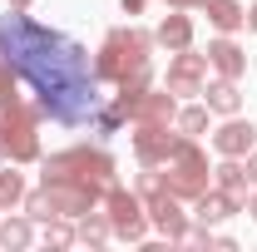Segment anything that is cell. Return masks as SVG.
<instances>
[{"label": "cell", "instance_id": "6", "mask_svg": "<svg viewBox=\"0 0 257 252\" xmlns=\"http://www.w3.org/2000/svg\"><path fill=\"white\" fill-rule=\"evenodd\" d=\"M104 218H109V227H114V237H124V242H144L149 237V208H144V198L139 193H128L119 178L104 188Z\"/></svg>", "mask_w": 257, "mask_h": 252}, {"label": "cell", "instance_id": "23", "mask_svg": "<svg viewBox=\"0 0 257 252\" xmlns=\"http://www.w3.org/2000/svg\"><path fill=\"white\" fill-rule=\"evenodd\" d=\"M173 129H178V134H203V129H208V104H188V109H178V119H173Z\"/></svg>", "mask_w": 257, "mask_h": 252}, {"label": "cell", "instance_id": "16", "mask_svg": "<svg viewBox=\"0 0 257 252\" xmlns=\"http://www.w3.org/2000/svg\"><path fill=\"white\" fill-rule=\"evenodd\" d=\"M193 208H198V222H208V227H213V222H223V218H232V213H242V203H237V198H227L223 188H208Z\"/></svg>", "mask_w": 257, "mask_h": 252}, {"label": "cell", "instance_id": "28", "mask_svg": "<svg viewBox=\"0 0 257 252\" xmlns=\"http://www.w3.org/2000/svg\"><path fill=\"white\" fill-rule=\"evenodd\" d=\"M119 5H124V15H139L144 10V0H119Z\"/></svg>", "mask_w": 257, "mask_h": 252}, {"label": "cell", "instance_id": "27", "mask_svg": "<svg viewBox=\"0 0 257 252\" xmlns=\"http://www.w3.org/2000/svg\"><path fill=\"white\" fill-rule=\"evenodd\" d=\"M242 168H247V183L257 188V154H247V163H242Z\"/></svg>", "mask_w": 257, "mask_h": 252}, {"label": "cell", "instance_id": "4", "mask_svg": "<svg viewBox=\"0 0 257 252\" xmlns=\"http://www.w3.org/2000/svg\"><path fill=\"white\" fill-rule=\"evenodd\" d=\"M45 104L40 99H15L10 109H0V149L10 163H35L40 158V124H45Z\"/></svg>", "mask_w": 257, "mask_h": 252}, {"label": "cell", "instance_id": "7", "mask_svg": "<svg viewBox=\"0 0 257 252\" xmlns=\"http://www.w3.org/2000/svg\"><path fill=\"white\" fill-rule=\"evenodd\" d=\"M45 193H50L55 218H69V222L84 218L89 208H99V198H104V188H94V183H74V178H50Z\"/></svg>", "mask_w": 257, "mask_h": 252}, {"label": "cell", "instance_id": "20", "mask_svg": "<svg viewBox=\"0 0 257 252\" xmlns=\"http://www.w3.org/2000/svg\"><path fill=\"white\" fill-rule=\"evenodd\" d=\"M30 242H35V218H30V213H20V218H5V222H0V247L20 252V247H30Z\"/></svg>", "mask_w": 257, "mask_h": 252}, {"label": "cell", "instance_id": "14", "mask_svg": "<svg viewBox=\"0 0 257 252\" xmlns=\"http://www.w3.org/2000/svg\"><path fill=\"white\" fill-rule=\"evenodd\" d=\"M203 104H208V114H237L242 109V89H237V79H213V84H203Z\"/></svg>", "mask_w": 257, "mask_h": 252}, {"label": "cell", "instance_id": "29", "mask_svg": "<svg viewBox=\"0 0 257 252\" xmlns=\"http://www.w3.org/2000/svg\"><path fill=\"white\" fill-rule=\"evenodd\" d=\"M242 208H247V213L257 218V193H247V203H242Z\"/></svg>", "mask_w": 257, "mask_h": 252}, {"label": "cell", "instance_id": "25", "mask_svg": "<svg viewBox=\"0 0 257 252\" xmlns=\"http://www.w3.org/2000/svg\"><path fill=\"white\" fill-rule=\"evenodd\" d=\"M69 242H74L69 218H50V222H45V247H69Z\"/></svg>", "mask_w": 257, "mask_h": 252}, {"label": "cell", "instance_id": "15", "mask_svg": "<svg viewBox=\"0 0 257 252\" xmlns=\"http://www.w3.org/2000/svg\"><path fill=\"white\" fill-rule=\"evenodd\" d=\"M208 64H213V69H218L223 79H242V74H247V55H242V50H237V45H232L227 35L208 45Z\"/></svg>", "mask_w": 257, "mask_h": 252}, {"label": "cell", "instance_id": "22", "mask_svg": "<svg viewBox=\"0 0 257 252\" xmlns=\"http://www.w3.org/2000/svg\"><path fill=\"white\" fill-rule=\"evenodd\" d=\"M20 203H25V178H20L15 168H5V173H0V213H5V208H20Z\"/></svg>", "mask_w": 257, "mask_h": 252}, {"label": "cell", "instance_id": "5", "mask_svg": "<svg viewBox=\"0 0 257 252\" xmlns=\"http://www.w3.org/2000/svg\"><path fill=\"white\" fill-rule=\"evenodd\" d=\"M163 178H168V193L183 198V203H198L208 193V154L193 144L188 134H178L173 154L163 158Z\"/></svg>", "mask_w": 257, "mask_h": 252}, {"label": "cell", "instance_id": "1", "mask_svg": "<svg viewBox=\"0 0 257 252\" xmlns=\"http://www.w3.org/2000/svg\"><path fill=\"white\" fill-rule=\"evenodd\" d=\"M0 60L20 79L35 84V99L45 104V114L55 124L79 129L84 119H94L99 94H94V64H89L84 45L30 20L25 10H10V15H0Z\"/></svg>", "mask_w": 257, "mask_h": 252}, {"label": "cell", "instance_id": "31", "mask_svg": "<svg viewBox=\"0 0 257 252\" xmlns=\"http://www.w3.org/2000/svg\"><path fill=\"white\" fill-rule=\"evenodd\" d=\"M10 5H15V10H30V0H10Z\"/></svg>", "mask_w": 257, "mask_h": 252}, {"label": "cell", "instance_id": "10", "mask_svg": "<svg viewBox=\"0 0 257 252\" xmlns=\"http://www.w3.org/2000/svg\"><path fill=\"white\" fill-rule=\"evenodd\" d=\"M144 208H149V222L159 227L168 242H183V232H188V213H183V198H173V193H159V198H149Z\"/></svg>", "mask_w": 257, "mask_h": 252}, {"label": "cell", "instance_id": "9", "mask_svg": "<svg viewBox=\"0 0 257 252\" xmlns=\"http://www.w3.org/2000/svg\"><path fill=\"white\" fill-rule=\"evenodd\" d=\"M173 124H134V154L144 168H163V158L173 154L178 134H168Z\"/></svg>", "mask_w": 257, "mask_h": 252}, {"label": "cell", "instance_id": "8", "mask_svg": "<svg viewBox=\"0 0 257 252\" xmlns=\"http://www.w3.org/2000/svg\"><path fill=\"white\" fill-rule=\"evenodd\" d=\"M208 55H198V50H173V64H168V94H203V84H208Z\"/></svg>", "mask_w": 257, "mask_h": 252}, {"label": "cell", "instance_id": "19", "mask_svg": "<svg viewBox=\"0 0 257 252\" xmlns=\"http://www.w3.org/2000/svg\"><path fill=\"white\" fill-rule=\"evenodd\" d=\"M203 10H208L213 30H223V35H232V30H242V25H247V10H242L237 0H208Z\"/></svg>", "mask_w": 257, "mask_h": 252}, {"label": "cell", "instance_id": "30", "mask_svg": "<svg viewBox=\"0 0 257 252\" xmlns=\"http://www.w3.org/2000/svg\"><path fill=\"white\" fill-rule=\"evenodd\" d=\"M247 25H252V30H257V5H252V10H247Z\"/></svg>", "mask_w": 257, "mask_h": 252}, {"label": "cell", "instance_id": "21", "mask_svg": "<svg viewBox=\"0 0 257 252\" xmlns=\"http://www.w3.org/2000/svg\"><path fill=\"white\" fill-rule=\"evenodd\" d=\"M74 222H79V227H74V242H89V247H104V242L114 237L109 218H104V213H94V208H89L84 218H74Z\"/></svg>", "mask_w": 257, "mask_h": 252}, {"label": "cell", "instance_id": "2", "mask_svg": "<svg viewBox=\"0 0 257 252\" xmlns=\"http://www.w3.org/2000/svg\"><path fill=\"white\" fill-rule=\"evenodd\" d=\"M149 50H154V35L139 30V25H114L104 35L94 55V79H109L119 84V94H144L149 79H154V64H149Z\"/></svg>", "mask_w": 257, "mask_h": 252}, {"label": "cell", "instance_id": "26", "mask_svg": "<svg viewBox=\"0 0 257 252\" xmlns=\"http://www.w3.org/2000/svg\"><path fill=\"white\" fill-rule=\"evenodd\" d=\"M159 193H168V178H163L159 168H144V173H139V198L149 203V198H159Z\"/></svg>", "mask_w": 257, "mask_h": 252}, {"label": "cell", "instance_id": "17", "mask_svg": "<svg viewBox=\"0 0 257 252\" xmlns=\"http://www.w3.org/2000/svg\"><path fill=\"white\" fill-rule=\"evenodd\" d=\"M128 119H134V94H119L114 104L94 109V134H119Z\"/></svg>", "mask_w": 257, "mask_h": 252}, {"label": "cell", "instance_id": "3", "mask_svg": "<svg viewBox=\"0 0 257 252\" xmlns=\"http://www.w3.org/2000/svg\"><path fill=\"white\" fill-rule=\"evenodd\" d=\"M114 173H119V163H114V154H109V149L74 144V149H60V154L45 158V173H40V183H50V178H74V183L109 188V183H114Z\"/></svg>", "mask_w": 257, "mask_h": 252}, {"label": "cell", "instance_id": "18", "mask_svg": "<svg viewBox=\"0 0 257 252\" xmlns=\"http://www.w3.org/2000/svg\"><path fill=\"white\" fill-rule=\"evenodd\" d=\"M213 178H218V188H223L227 198L247 203V168H242V158H223V163L213 168Z\"/></svg>", "mask_w": 257, "mask_h": 252}, {"label": "cell", "instance_id": "13", "mask_svg": "<svg viewBox=\"0 0 257 252\" xmlns=\"http://www.w3.org/2000/svg\"><path fill=\"white\" fill-rule=\"evenodd\" d=\"M154 45H163V50H188V45H193V15H188V10L163 15L159 30H154Z\"/></svg>", "mask_w": 257, "mask_h": 252}, {"label": "cell", "instance_id": "12", "mask_svg": "<svg viewBox=\"0 0 257 252\" xmlns=\"http://www.w3.org/2000/svg\"><path fill=\"white\" fill-rule=\"evenodd\" d=\"M252 139H257V129L247 124V119L227 114V124L213 134V149H218L223 158H247V154H252Z\"/></svg>", "mask_w": 257, "mask_h": 252}, {"label": "cell", "instance_id": "24", "mask_svg": "<svg viewBox=\"0 0 257 252\" xmlns=\"http://www.w3.org/2000/svg\"><path fill=\"white\" fill-rule=\"evenodd\" d=\"M25 213H30L35 222H50V218H55V208H50V193H45V183H40V188H25Z\"/></svg>", "mask_w": 257, "mask_h": 252}, {"label": "cell", "instance_id": "11", "mask_svg": "<svg viewBox=\"0 0 257 252\" xmlns=\"http://www.w3.org/2000/svg\"><path fill=\"white\" fill-rule=\"evenodd\" d=\"M178 119V94L168 89H144L134 99V124H173Z\"/></svg>", "mask_w": 257, "mask_h": 252}]
</instances>
